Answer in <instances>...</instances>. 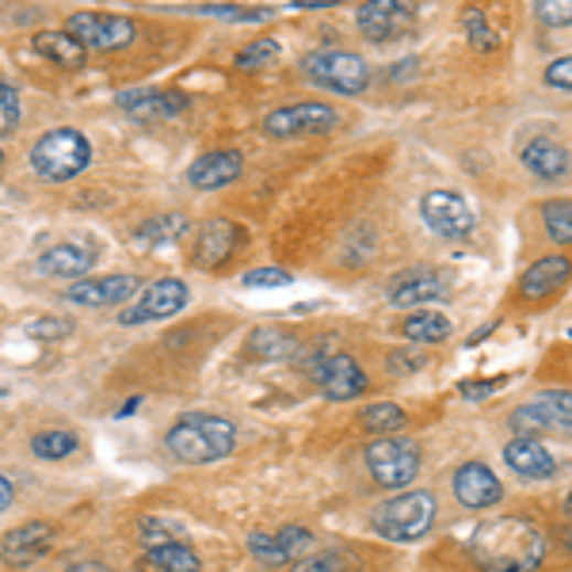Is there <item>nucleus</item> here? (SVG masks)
Here are the masks:
<instances>
[{
  "label": "nucleus",
  "mask_w": 572,
  "mask_h": 572,
  "mask_svg": "<svg viewBox=\"0 0 572 572\" xmlns=\"http://www.w3.org/2000/svg\"><path fill=\"white\" fill-rule=\"evenodd\" d=\"M435 493L428 488H417V493H401L381 500L375 511H370V527L375 535H381L386 542H420L428 535L431 524H435Z\"/></svg>",
  "instance_id": "nucleus-3"
},
{
  "label": "nucleus",
  "mask_w": 572,
  "mask_h": 572,
  "mask_svg": "<svg viewBox=\"0 0 572 572\" xmlns=\"http://www.w3.org/2000/svg\"><path fill=\"white\" fill-rule=\"evenodd\" d=\"M203 15H222L234 23H263L276 15V8H237V4H218V8H198Z\"/></svg>",
  "instance_id": "nucleus-38"
},
{
  "label": "nucleus",
  "mask_w": 572,
  "mask_h": 572,
  "mask_svg": "<svg viewBox=\"0 0 572 572\" xmlns=\"http://www.w3.org/2000/svg\"><path fill=\"white\" fill-rule=\"evenodd\" d=\"M470 558L481 572H535L550 553L546 530L527 516H500L470 535Z\"/></svg>",
  "instance_id": "nucleus-1"
},
{
  "label": "nucleus",
  "mask_w": 572,
  "mask_h": 572,
  "mask_svg": "<svg viewBox=\"0 0 572 572\" xmlns=\"http://www.w3.org/2000/svg\"><path fill=\"white\" fill-rule=\"evenodd\" d=\"M65 31H69L73 39H77L85 50H122L134 43V20H127V15H111V12H77L69 15V23H65Z\"/></svg>",
  "instance_id": "nucleus-9"
},
{
  "label": "nucleus",
  "mask_w": 572,
  "mask_h": 572,
  "mask_svg": "<svg viewBox=\"0 0 572 572\" xmlns=\"http://www.w3.org/2000/svg\"><path fill=\"white\" fill-rule=\"evenodd\" d=\"M451 485H454L458 504L470 511H485V508H493V504L504 500L500 477H496L485 462H466V466H458V474H454Z\"/></svg>",
  "instance_id": "nucleus-18"
},
{
  "label": "nucleus",
  "mask_w": 572,
  "mask_h": 572,
  "mask_svg": "<svg viewBox=\"0 0 572 572\" xmlns=\"http://www.w3.org/2000/svg\"><path fill=\"white\" fill-rule=\"evenodd\" d=\"M240 172H245V157H240L237 149H214V153H203L191 164L187 184L195 191H218L234 184Z\"/></svg>",
  "instance_id": "nucleus-20"
},
{
  "label": "nucleus",
  "mask_w": 572,
  "mask_h": 572,
  "mask_svg": "<svg viewBox=\"0 0 572 572\" xmlns=\"http://www.w3.org/2000/svg\"><path fill=\"white\" fill-rule=\"evenodd\" d=\"M511 428L524 431V439H535L542 431H561L572 435V389H546L535 401L511 412Z\"/></svg>",
  "instance_id": "nucleus-8"
},
{
  "label": "nucleus",
  "mask_w": 572,
  "mask_h": 572,
  "mask_svg": "<svg viewBox=\"0 0 572 572\" xmlns=\"http://www.w3.org/2000/svg\"><path fill=\"white\" fill-rule=\"evenodd\" d=\"M355 23H359V31L370 39V43H393V39H404L412 28H417V4L370 0V4H359Z\"/></svg>",
  "instance_id": "nucleus-13"
},
{
  "label": "nucleus",
  "mask_w": 572,
  "mask_h": 572,
  "mask_svg": "<svg viewBox=\"0 0 572 572\" xmlns=\"http://www.w3.org/2000/svg\"><path fill=\"white\" fill-rule=\"evenodd\" d=\"M339 127L336 107L328 104H290L279 107V111L263 115V134L271 138H298V134H328V130Z\"/></svg>",
  "instance_id": "nucleus-10"
},
{
  "label": "nucleus",
  "mask_w": 572,
  "mask_h": 572,
  "mask_svg": "<svg viewBox=\"0 0 572 572\" xmlns=\"http://www.w3.org/2000/svg\"><path fill=\"white\" fill-rule=\"evenodd\" d=\"M0 397H4V386H0Z\"/></svg>",
  "instance_id": "nucleus-51"
},
{
  "label": "nucleus",
  "mask_w": 572,
  "mask_h": 572,
  "mask_svg": "<svg viewBox=\"0 0 572 572\" xmlns=\"http://www.w3.org/2000/svg\"><path fill=\"white\" fill-rule=\"evenodd\" d=\"M187 104L191 99L184 93H172V88H127V93H119V107L134 122L176 119V115L187 111Z\"/></svg>",
  "instance_id": "nucleus-15"
},
{
  "label": "nucleus",
  "mask_w": 572,
  "mask_h": 572,
  "mask_svg": "<svg viewBox=\"0 0 572 572\" xmlns=\"http://www.w3.org/2000/svg\"><path fill=\"white\" fill-rule=\"evenodd\" d=\"M191 229V218L187 214H157V218L142 222V226L134 229V240L142 248H164V245H176V240H184Z\"/></svg>",
  "instance_id": "nucleus-28"
},
{
  "label": "nucleus",
  "mask_w": 572,
  "mask_h": 572,
  "mask_svg": "<svg viewBox=\"0 0 572 572\" xmlns=\"http://www.w3.org/2000/svg\"><path fill=\"white\" fill-rule=\"evenodd\" d=\"M404 424H409V417H404L401 404L381 401V404H370V409L363 412V428H367V431H378L381 439H386L389 431H401Z\"/></svg>",
  "instance_id": "nucleus-34"
},
{
  "label": "nucleus",
  "mask_w": 572,
  "mask_h": 572,
  "mask_svg": "<svg viewBox=\"0 0 572 572\" xmlns=\"http://www.w3.org/2000/svg\"><path fill=\"white\" fill-rule=\"evenodd\" d=\"M145 561L157 572H203V561L191 550L187 542H164V546H149Z\"/></svg>",
  "instance_id": "nucleus-29"
},
{
  "label": "nucleus",
  "mask_w": 572,
  "mask_h": 572,
  "mask_svg": "<svg viewBox=\"0 0 572 572\" xmlns=\"http://www.w3.org/2000/svg\"><path fill=\"white\" fill-rule=\"evenodd\" d=\"M519 161H524V169L535 172L538 180H561L569 172L572 157L561 142L542 134V138H530V142L519 149Z\"/></svg>",
  "instance_id": "nucleus-24"
},
{
  "label": "nucleus",
  "mask_w": 572,
  "mask_h": 572,
  "mask_svg": "<svg viewBox=\"0 0 572 572\" xmlns=\"http://www.w3.org/2000/svg\"><path fill=\"white\" fill-rule=\"evenodd\" d=\"M302 69L313 85L328 88V93H339V96H359L367 93L370 85V69L359 54L352 50H313V54L302 57Z\"/></svg>",
  "instance_id": "nucleus-6"
},
{
  "label": "nucleus",
  "mask_w": 572,
  "mask_h": 572,
  "mask_svg": "<svg viewBox=\"0 0 572 572\" xmlns=\"http://www.w3.org/2000/svg\"><path fill=\"white\" fill-rule=\"evenodd\" d=\"M20 127V96L12 85H0V138Z\"/></svg>",
  "instance_id": "nucleus-41"
},
{
  "label": "nucleus",
  "mask_w": 572,
  "mask_h": 572,
  "mask_svg": "<svg viewBox=\"0 0 572 572\" xmlns=\"http://www.w3.org/2000/svg\"><path fill=\"white\" fill-rule=\"evenodd\" d=\"M294 283V276L283 268H256L245 276V287H290Z\"/></svg>",
  "instance_id": "nucleus-43"
},
{
  "label": "nucleus",
  "mask_w": 572,
  "mask_h": 572,
  "mask_svg": "<svg viewBox=\"0 0 572 572\" xmlns=\"http://www.w3.org/2000/svg\"><path fill=\"white\" fill-rule=\"evenodd\" d=\"M504 462H508V466L527 481H550L553 474H558L553 454L546 451L538 439H524V435L511 439V443L504 446Z\"/></svg>",
  "instance_id": "nucleus-23"
},
{
  "label": "nucleus",
  "mask_w": 572,
  "mask_h": 572,
  "mask_svg": "<svg viewBox=\"0 0 572 572\" xmlns=\"http://www.w3.org/2000/svg\"><path fill=\"white\" fill-rule=\"evenodd\" d=\"M462 23H466L470 46H474L477 54H493V50H500V35L493 31V23H488V15L481 12V8H466V12H462Z\"/></svg>",
  "instance_id": "nucleus-32"
},
{
  "label": "nucleus",
  "mask_w": 572,
  "mask_h": 572,
  "mask_svg": "<svg viewBox=\"0 0 572 572\" xmlns=\"http://www.w3.org/2000/svg\"><path fill=\"white\" fill-rule=\"evenodd\" d=\"M572 279V263L565 256H542V260H535L530 268L524 271V279H519V294L524 298H550L553 290H561Z\"/></svg>",
  "instance_id": "nucleus-25"
},
{
  "label": "nucleus",
  "mask_w": 572,
  "mask_h": 572,
  "mask_svg": "<svg viewBox=\"0 0 572 572\" xmlns=\"http://www.w3.org/2000/svg\"><path fill=\"white\" fill-rule=\"evenodd\" d=\"M138 290V279L134 276H99V279H77L65 298L73 305H122L130 294Z\"/></svg>",
  "instance_id": "nucleus-21"
},
{
  "label": "nucleus",
  "mask_w": 572,
  "mask_h": 572,
  "mask_svg": "<svg viewBox=\"0 0 572 572\" xmlns=\"http://www.w3.org/2000/svg\"><path fill=\"white\" fill-rule=\"evenodd\" d=\"M248 359H260V363H276V359H294L302 352V339L287 328H256L248 336Z\"/></svg>",
  "instance_id": "nucleus-27"
},
{
  "label": "nucleus",
  "mask_w": 572,
  "mask_h": 572,
  "mask_svg": "<svg viewBox=\"0 0 572 572\" xmlns=\"http://www.w3.org/2000/svg\"><path fill=\"white\" fill-rule=\"evenodd\" d=\"M420 218H424V226L431 234H439L446 240H458L474 229V211H470V203L458 195V191H446V187L428 191V195L420 198Z\"/></svg>",
  "instance_id": "nucleus-11"
},
{
  "label": "nucleus",
  "mask_w": 572,
  "mask_h": 572,
  "mask_svg": "<svg viewBox=\"0 0 572 572\" xmlns=\"http://www.w3.org/2000/svg\"><path fill=\"white\" fill-rule=\"evenodd\" d=\"M187 298H191V290H187L184 279H157V283L149 287L130 310L119 313V325L134 328V325H149V321L176 317V313L187 305Z\"/></svg>",
  "instance_id": "nucleus-12"
},
{
  "label": "nucleus",
  "mask_w": 572,
  "mask_h": 572,
  "mask_svg": "<svg viewBox=\"0 0 572 572\" xmlns=\"http://www.w3.org/2000/svg\"><path fill=\"white\" fill-rule=\"evenodd\" d=\"M565 516L572 519V493H569V500H565Z\"/></svg>",
  "instance_id": "nucleus-49"
},
{
  "label": "nucleus",
  "mask_w": 572,
  "mask_h": 572,
  "mask_svg": "<svg viewBox=\"0 0 572 572\" xmlns=\"http://www.w3.org/2000/svg\"><path fill=\"white\" fill-rule=\"evenodd\" d=\"M424 367V355H412V352H393L389 355V370L393 375H412V370Z\"/></svg>",
  "instance_id": "nucleus-45"
},
{
  "label": "nucleus",
  "mask_w": 572,
  "mask_h": 572,
  "mask_svg": "<svg viewBox=\"0 0 572 572\" xmlns=\"http://www.w3.org/2000/svg\"><path fill=\"white\" fill-rule=\"evenodd\" d=\"M336 4V0H294V8H328Z\"/></svg>",
  "instance_id": "nucleus-48"
},
{
  "label": "nucleus",
  "mask_w": 572,
  "mask_h": 572,
  "mask_svg": "<svg viewBox=\"0 0 572 572\" xmlns=\"http://www.w3.org/2000/svg\"><path fill=\"white\" fill-rule=\"evenodd\" d=\"M23 333H28L31 339H46V344H54V339L73 336V321H62V317H39V321H28V325H23Z\"/></svg>",
  "instance_id": "nucleus-39"
},
{
  "label": "nucleus",
  "mask_w": 572,
  "mask_h": 572,
  "mask_svg": "<svg viewBox=\"0 0 572 572\" xmlns=\"http://www.w3.org/2000/svg\"><path fill=\"white\" fill-rule=\"evenodd\" d=\"M290 572H355V565L347 561V553L339 550H325V553H313V558L298 561Z\"/></svg>",
  "instance_id": "nucleus-37"
},
{
  "label": "nucleus",
  "mask_w": 572,
  "mask_h": 572,
  "mask_svg": "<svg viewBox=\"0 0 572 572\" xmlns=\"http://www.w3.org/2000/svg\"><path fill=\"white\" fill-rule=\"evenodd\" d=\"M31 50H35L39 57H46V62L65 65V69H80L88 57V50L80 46L69 31H39V35L31 39Z\"/></svg>",
  "instance_id": "nucleus-26"
},
{
  "label": "nucleus",
  "mask_w": 572,
  "mask_h": 572,
  "mask_svg": "<svg viewBox=\"0 0 572 572\" xmlns=\"http://www.w3.org/2000/svg\"><path fill=\"white\" fill-rule=\"evenodd\" d=\"M12 500H15V488H12V481H8V477H0V511H8V508H12Z\"/></svg>",
  "instance_id": "nucleus-46"
},
{
  "label": "nucleus",
  "mask_w": 572,
  "mask_h": 572,
  "mask_svg": "<svg viewBox=\"0 0 572 572\" xmlns=\"http://www.w3.org/2000/svg\"><path fill=\"white\" fill-rule=\"evenodd\" d=\"M279 57V43L276 39H252V43H248L245 50H240V54L234 57V65L240 73H256V69H263V65H271Z\"/></svg>",
  "instance_id": "nucleus-35"
},
{
  "label": "nucleus",
  "mask_w": 572,
  "mask_h": 572,
  "mask_svg": "<svg viewBox=\"0 0 572 572\" xmlns=\"http://www.w3.org/2000/svg\"><path fill=\"white\" fill-rule=\"evenodd\" d=\"M138 535H142L145 550L149 546H164V542H184V527L172 524V519H145V524L138 527Z\"/></svg>",
  "instance_id": "nucleus-36"
},
{
  "label": "nucleus",
  "mask_w": 572,
  "mask_h": 572,
  "mask_svg": "<svg viewBox=\"0 0 572 572\" xmlns=\"http://www.w3.org/2000/svg\"><path fill=\"white\" fill-rule=\"evenodd\" d=\"M401 336L409 344H443V339H451V321L435 310H420L401 325Z\"/></svg>",
  "instance_id": "nucleus-30"
},
{
  "label": "nucleus",
  "mask_w": 572,
  "mask_h": 572,
  "mask_svg": "<svg viewBox=\"0 0 572 572\" xmlns=\"http://www.w3.org/2000/svg\"><path fill=\"white\" fill-rule=\"evenodd\" d=\"M99 252L88 245H54L39 256V271L43 276H54V279H80L96 268Z\"/></svg>",
  "instance_id": "nucleus-22"
},
{
  "label": "nucleus",
  "mask_w": 572,
  "mask_h": 572,
  "mask_svg": "<svg viewBox=\"0 0 572 572\" xmlns=\"http://www.w3.org/2000/svg\"><path fill=\"white\" fill-rule=\"evenodd\" d=\"M542 222L558 245H572V198H550L542 206Z\"/></svg>",
  "instance_id": "nucleus-33"
},
{
  "label": "nucleus",
  "mask_w": 572,
  "mask_h": 572,
  "mask_svg": "<svg viewBox=\"0 0 572 572\" xmlns=\"http://www.w3.org/2000/svg\"><path fill=\"white\" fill-rule=\"evenodd\" d=\"M333 336H325L317 347H305V375L310 381H317V389L328 397V401H352V397L367 393V370L352 359L347 352H336L328 344Z\"/></svg>",
  "instance_id": "nucleus-4"
},
{
  "label": "nucleus",
  "mask_w": 572,
  "mask_h": 572,
  "mask_svg": "<svg viewBox=\"0 0 572 572\" xmlns=\"http://www.w3.org/2000/svg\"><path fill=\"white\" fill-rule=\"evenodd\" d=\"M535 15H538V23H546V28H569L572 0H542V4H535Z\"/></svg>",
  "instance_id": "nucleus-40"
},
{
  "label": "nucleus",
  "mask_w": 572,
  "mask_h": 572,
  "mask_svg": "<svg viewBox=\"0 0 572 572\" xmlns=\"http://www.w3.org/2000/svg\"><path fill=\"white\" fill-rule=\"evenodd\" d=\"M62 572H111V569H107L104 561H77V565H69Z\"/></svg>",
  "instance_id": "nucleus-47"
},
{
  "label": "nucleus",
  "mask_w": 572,
  "mask_h": 572,
  "mask_svg": "<svg viewBox=\"0 0 572 572\" xmlns=\"http://www.w3.org/2000/svg\"><path fill=\"white\" fill-rule=\"evenodd\" d=\"M0 172H4V149H0Z\"/></svg>",
  "instance_id": "nucleus-50"
},
{
  "label": "nucleus",
  "mask_w": 572,
  "mask_h": 572,
  "mask_svg": "<svg viewBox=\"0 0 572 572\" xmlns=\"http://www.w3.org/2000/svg\"><path fill=\"white\" fill-rule=\"evenodd\" d=\"M439 298H446V279L428 268H409L401 271V276H393V283H389V302H393L397 310L428 305V302H439Z\"/></svg>",
  "instance_id": "nucleus-19"
},
{
  "label": "nucleus",
  "mask_w": 572,
  "mask_h": 572,
  "mask_svg": "<svg viewBox=\"0 0 572 572\" xmlns=\"http://www.w3.org/2000/svg\"><path fill=\"white\" fill-rule=\"evenodd\" d=\"M542 80H546V85H550V88H561V93H572V54H565V57H558V62L546 65Z\"/></svg>",
  "instance_id": "nucleus-42"
},
{
  "label": "nucleus",
  "mask_w": 572,
  "mask_h": 572,
  "mask_svg": "<svg viewBox=\"0 0 572 572\" xmlns=\"http://www.w3.org/2000/svg\"><path fill=\"white\" fill-rule=\"evenodd\" d=\"M54 542L57 535L50 524H23L0 538V561L8 569H31L35 561H43L54 550Z\"/></svg>",
  "instance_id": "nucleus-14"
},
{
  "label": "nucleus",
  "mask_w": 572,
  "mask_h": 572,
  "mask_svg": "<svg viewBox=\"0 0 572 572\" xmlns=\"http://www.w3.org/2000/svg\"><path fill=\"white\" fill-rule=\"evenodd\" d=\"M313 546V535L305 527H279L276 535H252L248 538V550H252V558L260 561V565L268 569H283L290 561H298L305 550Z\"/></svg>",
  "instance_id": "nucleus-17"
},
{
  "label": "nucleus",
  "mask_w": 572,
  "mask_h": 572,
  "mask_svg": "<svg viewBox=\"0 0 572 572\" xmlns=\"http://www.w3.org/2000/svg\"><path fill=\"white\" fill-rule=\"evenodd\" d=\"M88 164H93V142L73 127L50 130L31 149V169L43 180H50V184H69Z\"/></svg>",
  "instance_id": "nucleus-5"
},
{
  "label": "nucleus",
  "mask_w": 572,
  "mask_h": 572,
  "mask_svg": "<svg viewBox=\"0 0 572 572\" xmlns=\"http://www.w3.org/2000/svg\"><path fill=\"white\" fill-rule=\"evenodd\" d=\"M77 446H80V439L73 435V431H39V435L31 439V454H35V458H46V462L69 458Z\"/></svg>",
  "instance_id": "nucleus-31"
},
{
  "label": "nucleus",
  "mask_w": 572,
  "mask_h": 572,
  "mask_svg": "<svg viewBox=\"0 0 572 572\" xmlns=\"http://www.w3.org/2000/svg\"><path fill=\"white\" fill-rule=\"evenodd\" d=\"M508 386V378H493V381H462L458 393L466 397V401H485V397H493L496 389Z\"/></svg>",
  "instance_id": "nucleus-44"
},
{
  "label": "nucleus",
  "mask_w": 572,
  "mask_h": 572,
  "mask_svg": "<svg viewBox=\"0 0 572 572\" xmlns=\"http://www.w3.org/2000/svg\"><path fill=\"white\" fill-rule=\"evenodd\" d=\"M367 470L381 488H404L420 474V446L404 435H386L367 446Z\"/></svg>",
  "instance_id": "nucleus-7"
},
{
  "label": "nucleus",
  "mask_w": 572,
  "mask_h": 572,
  "mask_svg": "<svg viewBox=\"0 0 572 572\" xmlns=\"http://www.w3.org/2000/svg\"><path fill=\"white\" fill-rule=\"evenodd\" d=\"M164 446L176 462L187 466H211L234 454L237 428L226 417H211V412H187L164 435Z\"/></svg>",
  "instance_id": "nucleus-2"
},
{
  "label": "nucleus",
  "mask_w": 572,
  "mask_h": 572,
  "mask_svg": "<svg viewBox=\"0 0 572 572\" xmlns=\"http://www.w3.org/2000/svg\"><path fill=\"white\" fill-rule=\"evenodd\" d=\"M240 240H245V229H240L237 222L214 218V222H206V226L198 229L195 248H191V260H195V268L214 271V268H222V263H226L229 256L237 252Z\"/></svg>",
  "instance_id": "nucleus-16"
}]
</instances>
